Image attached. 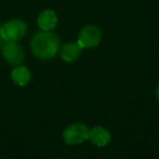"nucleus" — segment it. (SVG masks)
<instances>
[{
  "label": "nucleus",
  "instance_id": "0eeeda50",
  "mask_svg": "<svg viewBox=\"0 0 159 159\" xmlns=\"http://www.w3.org/2000/svg\"><path fill=\"white\" fill-rule=\"evenodd\" d=\"M37 23L43 31H51L55 29L58 23L57 14L53 10H45L38 16Z\"/></svg>",
  "mask_w": 159,
  "mask_h": 159
},
{
  "label": "nucleus",
  "instance_id": "7ed1b4c3",
  "mask_svg": "<svg viewBox=\"0 0 159 159\" xmlns=\"http://www.w3.org/2000/svg\"><path fill=\"white\" fill-rule=\"evenodd\" d=\"M102 39V32L98 27L94 25H87L83 27L79 34L77 44L81 48H93L100 43Z\"/></svg>",
  "mask_w": 159,
  "mask_h": 159
},
{
  "label": "nucleus",
  "instance_id": "20e7f679",
  "mask_svg": "<svg viewBox=\"0 0 159 159\" xmlns=\"http://www.w3.org/2000/svg\"><path fill=\"white\" fill-rule=\"evenodd\" d=\"M89 130L85 124L75 123L68 126L63 132V139L69 145L81 144L89 139Z\"/></svg>",
  "mask_w": 159,
  "mask_h": 159
},
{
  "label": "nucleus",
  "instance_id": "6e6552de",
  "mask_svg": "<svg viewBox=\"0 0 159 159\" xmlns=\"http://www.w3.org/2000/svg\"><path fill=\"white\" fill-rule=\"evenodd\" d=\"M31 71L26 68V66H19L11 72V77L13 80V82L19 86H25L29 84L31 81Z\"/></svg>",
  "mask_w": 159,
  "mask_h": 159
},
{
  "label": "nucleus",
  "instance_id": "9d476101",
  "mask_svg": "<svg viewBox=\"0 0 159 159\" xmlns=\"http://www.w3.org/2000/svg\"><path fill=\"white\" fill-rule=\"evenodd\" d=\"M156 94H157V98H158V100H159V86L157 87V92H156Z\"/></svg>",
  "mask_w": 159,
  "mask_h": 159
},
{
  "label": "nucleus",
  "instance_id": "f03ea898",
  "mask_svg": "<svg viewBox=\"0 0 159 159\" xmlns=\"http://www.w3.org/2000/svg\"><path fill=\"white\" fill-rule=\"evenodd\" d=\"M27 32V25L22 20L7 22L0 30V36L6 42H18L22 39Z\"/></svg>",
  "mask_w": 159,
  "mask_h": 159
},
{
  "label": "nucleus",
  "instance_id": "9b49d317",
  "mask_svg": "<svg viewBox=\"0 0 159 159\" xmlns=\"http://www.w3.org/2000/svg\"><path fill=\"white\" fill-rule=\"evenodd\" d=\"M0 47H1V36H0Z\"/></svg>",
  "mask_w": 159,
  "mask_h": 159
},
{
  "label": "nucleus",
  "instance_id": "f257e3e1",
  "mask_svg": "<svg viewBox=\"0 0 159 159\" xmlns=\"http://www.w3.org/2000/svg\"><path fill=\"white\" fill-rule=\"evenodd\" d=\"M31 48L35 57L43 60L52 59L59 51V37L50 31L39 32L32 39Z\"/></svg>",
  "mask_w": 159,
  "mask_h": 159
},
{
  "label": "nucleus",
  "instance_id": "39448f33",
  "mask_svg": "<svg viewBox=\"0 0 159 159\" xmlns=\"http://www.w3.org/2000/svg\"><path fill=\"white\" fill-rule=\"evenodd\" d=\"M2 55L10 64L18 66L24 60V51L16 42H7L2 47Z\"/></svg>",
  "mask_w": 159,
  "mask_h": 159
},
{
  "label": "nucleus",
  "instance_id": "423d86ee",
  "mask_svg": "<svg viewBox=\"0 0 159 159\" xmlns=\"http://www.w3.org/2000/svg\"><path fill=\"white\" fill-rule=\"evenodd\" d=\"M89 139L96 146H105L110 142L111 136L110 133L106 129L102 126H95L94 129L89 130Z\"/></svg>",
  "mask_w": 159,
  "mask_h": 159
},
{
  "label": "nucleus",
  "instance_id": "1a4fd4ad",
  "mask_svg": "<svg viewBox=\"0 0 159 159\" xmlns=\"http://www.w3.org/2000/svg\"><path fill=\"white\" fill-rule=\"evenodd\" d=\"M81 50H82V48L80 47L77 43H69V44H66L62 47L60 55L66 62H73L79 58Z\"/></svg>",
  "mask_w": 159,
  "mask_h": 159
}]
</instances>
